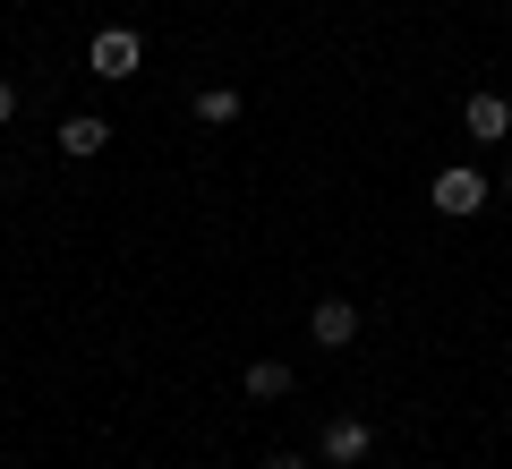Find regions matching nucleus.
<instances>
[{
	"label": "nucleus",
	"instance_id": "obj_10",
	"mask_svg": "<svg viewBox=\"0 0 512 469\" xmlns=\"http://www.w3.org/2000/svg\"><path fill=\"white\" fill-rule=\"evenodd\" d=\"M265 469H308V461H299V452H274V461H265Z\"/></svg>",
	"mask_w": 512,
	"mask_h": 469
},
{
	"label": "nucleus",
	"instance_id": "obj_3",
	"mask_svg": "<svg viewBox=\"0 0 512 469\" xmlns=\"http://www.w3.org/2000/svg\"><path fill=\"white\" fill-rule=\"evenodd\" d=\"M367 452H376V427L367 418H325V461L333 469H359Z\"/></svg>",
	"mask_w": 512,
	"mask_h": 469
},
{
	"label": "nucleus",
	"instance_id": "obj_12",
	"mask_svg": "<svg viewBox=\"0 0 512 469\" xmlns=\"http://www.w3.org/2000/svg\"><path fill=\"white\" fill-rule=\"evenodd\" d=\"M504 418H512V401H504Z\"/></svg>",
	"mask_w": 512,
	"mask_h": 469
},
{
	"label": "nucleus",
	"instance_id": "obj_9",
	"mask_svg": "<svg viewBox=\"0 0 512 469\" xmlns=\"http://www.w3.org/2000/svg\"><path fill=\"white\" fill-rule=\"evenodd\" d=\"M18 120V86H9V77H0V128Z\"/></svg>",
	"mask_w": 512,
	"mask_h": 469
},
{
	"label": "nucleus",
	"instance_id": "obj_8",
	"mask_svg": "<svg viewBox=\"0 0 512 469\" xmlns=\"http://www.w3.org/2000/svg\"><path fill=\"white\" fill-rule=\"evenodd\" d=\"M197 120H205V128H231V120H239V94H231V86H205V94H197Z\"/></svg>",
	"mask_w": 512,
	"mask_h": 469
},
{
	"label": "nucleus",
	"instance_id": "obj_11",
	"mask_svg": "<svg viewBox=\"0 0 512 469\" xmlns=\"http://www.w3.org/2000/svg\"><path fill=\"white\" fill-rule=\"evenodd\" d=\"M504 205H512V171H504Z\"/></svg>",
	"mask_w": 512,
	"mask_h": 469
},
{
	"label": "nucleus",
	"instance_id": "obj_1",
	"mask_svg": "<svg viewBox=\"0 0 512 469\" xmlns=\"http://www.w3.org/2000/svg\"><path fill=\"white\" fill-rule=\"evenodd\" d=\"M137 60H146V43L128 35V26H103V35H94V77H103V86H128Z\"/></svg>",
	"mask_w": 512,
	"mask_h": 469
},
{
	"label": "nucleus",
	"instance_id": "obj_5",
	"mask_svg": "<svg viewBox=\"0 0 512 469\" xmlns=\"http://www.w3.org/2000/svg\"><path fill=\"white\" fill-rule=\"evenodd\" d=\"M103 145H111V120H94V111H77V120H60V154H69V163H94Z\"/></svg>",
	"mask_w": 512,
	"mask_h": 469
},
{
	"label": "nucleus",
	"instance_id": "obj_4",
	"mask_svg": "<svg viewBox=\"0 0 512 469\" xmlns=\"http://www.w3.org/2000/svg\"><path fill=\"white\" fill-rule=\"evenodd\" d=\"M308 342H325V350H350V342H359V307H350V299H325V307L308 316Z\"/></svg>",
	"mask_w": 512,
	"mask_h": 469
},
{
	"label": "nucleus",
	"instance_id": "obj_2",
	"mask_svg": "<svg viewBox=\"0 0 512 469\" xmlns=\"http://www.w3.org/2000/svg\"><path fill=\"white\" fill-rule=\"evenodd\" d=\"M487 197H495V188L478 180L470 163H453V171H436V214H453V222H470V214H478V205H487Z\"/></svg>",
	"mask_w": 512,
	"mask_h": 469
},
{
	"label": "nucleus",
	"instance_id": "obj_6",
	"mask_svg": "<svg viewBox=\"0 0 512 469\" xmlns=\"http://www.w3.org/2000/svg\"><path fill=\"white\" fill-rule=\"evenodd\" d=\"M461 128H470V137H504L512 103H504V94H470V103H461Z\"/></svg>",
	"mask_w": 512,
	"mask_h": 469
},
{
	"label": "nucleus",
	"instance_id": "obj_7",
	"mask_svg": "<svg viewBox=\"0 0 512 469\" xmlns=\"http://www.w3.org/2000/svg\"><path fill=\"white\" fill-rule=\"evenodd\" d=\"M282 393H291V367H282V359H256L248 367V401H282Z\"/></svg>",
	"mask_w": 512,
	"mask_h": 469
}]
</instances>
